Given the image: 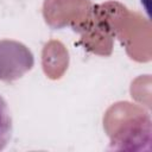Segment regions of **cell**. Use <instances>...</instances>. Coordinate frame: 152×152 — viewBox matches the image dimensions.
I'll return each mask as SVG.
<instances>
[{"instance_id":"cell-1","label":"cell","mask_w":152,"mask_h":152,"mask_svg":"<svg viewBox=\"0 0 152 152\" xmlns=\"http://www.w3.org/2000/svg\"><path fill=\"white\" fill-rule=\"evenodd\" d=\"M13 133V120L7 102L0 95V151L4 150Z\"/></svg>"}]
</instances>
